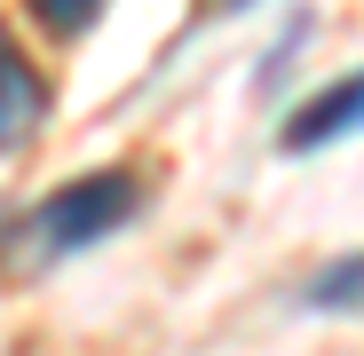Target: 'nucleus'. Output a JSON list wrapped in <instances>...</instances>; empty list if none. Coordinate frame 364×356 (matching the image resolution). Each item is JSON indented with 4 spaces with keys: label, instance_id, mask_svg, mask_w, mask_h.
<instances>
[{
    "label": "nucleus",
    "instance_id": "2",
    "mask_svg": "<svg viewBox=\"0 0 364 356\" xmlns=\"http://www.w3.org/2000/svg\"><path fill=\"white\" fill-rule=\"evenodd\" d=\"M40 119H48V80L24 64V48L9 40V24H0V158L24 151L40 135Z\"/></svg>",
    "mask_w": 364,
    "mask_h": 356
},
{
    "label": "nucleus",
    "instance_id": "1",
    "mask_svg": "<svg viewBox=\"0 0 364 356\" xmlns=\"http://www.w3.org/2000/svg\"><path fill=\"white\" fill-rule=\"evenodd\" d=\"M135 206H143V183L127 166H95V174H80V183H55L24 222H16V269H48V261H72V254H87V246H103L111 230H127L135 222Z\"/></svg>",
    "mask_w": 364,
    "mask_h": 356
},
{
    "label": "nucleus",
    "instance_id": "3",
    "mask_svg": "<svg viewBox=\"0 0 364 356\" xmlns=\"http://www.w3.org/2000/svg\"><path fill=\"white\" fill-rule=\"evenodd\" d=\"M356 111H364V80L341 72L325 95H309V103L285 119V151H325L333 135H356Z\"/></svg>",
    "mask_w": 364,
    "mask_h": 356
},
{
    "label": "nucleus",
    "instance_id": "5",
    "mask_svg": "<svg viewBox=\"0 0 364 356\" xmlns=\"http://www.w3.org/2000/svg\"><path fill=\"white\" fill-rule=\"evenodd\" d=\"M317 309H356V254H341V261L317 277Z\"/></svg>",
    "mask_w": 364,
    "mask_h": 356
},
{
    "label": "nucleus",
    "instance_id": "4",
    "mask_svg": "<svg viewBox=\"0 0 364 356\" xmlns=\"http://www.w3.org/2000/svg\"><path fill=\"white\" fill-rule=\"evenodd\" d=\"M103 9H111V0H32V16H40L55 40H80V32H87Z\"/></svg>",
    "mask_w": 364,
    "mask_h": 356
}]
</instances>
